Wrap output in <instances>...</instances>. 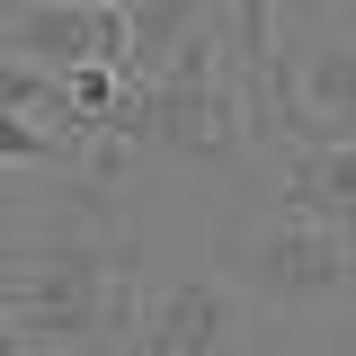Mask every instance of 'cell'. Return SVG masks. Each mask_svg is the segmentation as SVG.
<instances>
[{
	"label": "cell",
	"instance_id": "obj_6",
	"mask_svg": "<svg viewBox=\"0 0 356 356\" xmlns=\"http://www.w3.org/2000/svg\"><path fill=\"white\" fill-rule=\"evenodd\" d=\"M205 18H214V0H125V63H116V81H152L178 54V36L205 27Z\"/></svg>",
	"mask_w": 356,
	"mask_h": 356
},
{
	"label": "cell",
	"instance_id": "obj_2",
	"mask_svg": "<svg viewBox=\"0 0 356 356\" xmlns=\"http://www.w3.org/2000/svg\"><path fill=\"white\" fill-rule=\"evenodd\" d=\"M107 134L125 152H170V161H205V170H250V116H241V89L222 81V27H187L178 54L152 81L116 89V116Z\"/></svg>",
	"mask_w": 356,
	"mask_h": 356
},
{
	"label": "cell",
	"instance_id": "obj_7",
	"mask_svg": "<svg viewBox=\"0 0 356 356\" xmlns=\"http://www.w3.org/2000/svg\"><path fill=\"white\" fill-rule=\"evenodd\" d=\"M267 44H276V0H232V27H222V81L241 89L250 143H259V72H267Z\"/></svg>",
	"mask_w": 356,
	"mask_h": 356
},
{
	"label": "cell",
	"instance_id": "obj_4",
	"mask_svg": "<svg viewBox=\"0 0 356 356\" xmlns=\"http://www.w3.org/2000/svg\"><path fill=\"white\" fill-rule=\"evenodd\" d=\"M134 348H152V356H222V348H241V294L214 285V276H187V285H170V294H152L134 312Z\"/></svg>",
	"mask_w": 356,
	"mask_h": 356
},
{
	"label": "cell",
	"instance_id": "obj_8",
	"mask_svg": "<svg viewBox=\"0 0 356 356\" xmlns=\"http://www.w3.org/2000/svg\"><path fill=\"white\" fill-rule=\"evenodd\" d=\"M72 161H81L72 125H36V116L0 107V170H72Z\"/></svg>",
	"mask_w": 356,
	"mask_h": 356
},
{
	"label": "cell",
	"instance_id": "obj_9",
	"mask_svg": "<svg viewBox=\"0 0 356 356\" xmlns=\"http://www.w3.org/2000/svg\"><path fill=\"white\" fill-rule=\"evenodd\" d=\"M0 107L36 116V125H72V98H63V72H44L27 54H0ZM81 134V125H72Z\"/></svg>",
	"mask_w": 356,
	"mask_h": 356
},
{
	"label": "cell",
	"instance_id": "obj_3",
	"mask_svg": "<svg viewBox=\"0 0 356 356\" xmlns=\"http://www.w3.org/2000/svg\"><path fill=\"white\" fill-rule=\"evenodd\" d=\"M214 267H222V285H241V294H259L276 312H321L348 294V232L276 205L267 222H222Z\"/></svg>",
	"mask_w": 356,
	"mask_h": 356
},
{
	"label": "cell",
	"instance_id": "obj_5",
	"mask_svg": "<svg viewBox=\"0 0 356 356\" xmlns=\"http://www.w3.org/2000/svg\"><path fill=\"white\" fill-rule=\"evenodd\" d=\"M276 205L303 214V222H339V232H348V205H356V152H348V134L294 143V170H285V187H276Z\"/></svg>",
	"mask_w": 356,
	"mask_h": 356
},
{
	"label": "cell",
	"instance_id": "obj_10",
	"mask_svg": "<svg viewBox=\"0 0 356 356\" xmlns=\"http://www.w3.org/2000/svg\"><path fill=\"white\" fill-rule=\"evenodd\" d=\"M9 9H27V0H0V18H9Z\"/></svg>",
	"mask_w": 356,
	"mask_h": 356
},
{
	"label": "cell",
	"instance_id": "obj_1",
	"mask_svg": "<svg viewBox=\"0 0 356 356\" xmlns=\"http://www.w3.org/2000/svg\"><path fill=\"white\" fill-rule=\"evenodd\" d=\"M81 187L44 196L27 232H0V321L18 348H134L143 312V232L116 178L72 170Z\"/></svg>",
	"mask_w": 356,
	"mask_h": 356
}]
</instances>
